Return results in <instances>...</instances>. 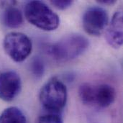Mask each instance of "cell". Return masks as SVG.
<instances>
[{
	"mask_svg": "<svg viewBox=\"0 0 123 123\" xmlns=\"http://www.w3.org/2000/svg\"><path fill=\"white\" fill-rule=\"evenodd\" d=\"M26 19L32 25L44 31L56 30L60 18L46 4L40 1H30L25 6Z\"/></svg>",
	"mask_w": 123,
	"mask_h": 123,
	"instance_id": "6da1fadb",
	"label": "cell"
},
{
	"mask_svg": "<svg viewBox=\"0 0 123 123\" xmlns=\"http://www.w3.org/2000/svg\"><path fill=\"white\" fill-rule=\"evenodd\" d=\"M68 97L66 85L54 77L47 81L41 88L39 99L43 107L50 113L58 114L66 105Z\"/></svg>",
	"mask_w": 123,
	"mask_h": 123,
	"instance_id": "7a4b0ae2",
	"label": "cell"
},
{
	"mask_svg": "<svg viewBox=\"0 0 123 123\" xmlns=\"http://www.w3.org/2000/svg\"><path fill=\"white\" fill-rule=\"evenodd\" d=\"M89 40L81 34L66 35L50 48L53 57L60 62H66L76 58L86 50Z\"/></svg>",
	"mask_w": 123,
	"mask_h": 123,
	"instance_id": "3957f363",
	"label": "cell"
},
{
	"mask_svg": "<svg viewBox=\"0 0 123 123\" xmlns=\"http://www.w3.org/2000/svg\"><path fill=\"white\" fill-rule=\"evenodd\" d=\"M3 47L8 56L15 62L24 61L31 53L32 43L30 37L19 32L8 33L4 38Z\"/></svg>",
	"mask_w": 123,
	"mask_h": 123,
	"instance_id": "277c9868",
	"label": "cell"
},
{
	"mask_svg": "<svg viewBox=\"0 0 123 123\" xmlns=\"http://www.w3.org/2000/svg\"><path fill=\"white\" fill-rule=\"evenodd\" d=\"M109 16L105 9L99 6H92L86 9L82 18L84 31L92 36H99L107 29Z\"/></svg>",
	"mask_w": 123,
	"mask_h": 123,
	"instance_id": "5b68a950",
	"label": "cell"
},
{
	"mask_svg": "<svg viewBox=\"0 0 123 123\" xmlns=\"http://www.w3.org/2000/svg\"><path fill=\"white\" fill-rule=\"evenodd\" d=\"M22 89V81L19 74L14 71L0 74V99L5 102L14 100Z\"/></svg>",
	"mask_w": 123,
	"mask_h": 123,
	"instance_id": "8992f818",
	"label": "cell"
},
{
	"mask_svg": "<svg viewBox=\"0 0 123 123\" xmlns=\"http://www.w3.org/2000/svg\"><path fill=\"white\" fill-rule=\"evenodd\" d=\"M123 11L117 10L108 24L105 38L108 44L114 48H120L123 45Z\"/></svg>",
	"mask_w": 123,
	"mask_h": 123,
	"instance_id": "52a82bcc",
	"label": "cell"
},
{
	"mask_svg": "<svg viewBox=\"0 0 123 123\" xmlns=\"http://www.w3.org/2000/svg\"><path fill=\"white\" fill-rule=\"evenodd\" d=\"M15 1H3L1 4V19L4 25L9 28H18L22 25L24 17L21 11L15 6Z\"/></svg>",
	"mask_w": 123,
	"mask_h": 123,
	"instance_id": "ba28073f",
	"label": "cell"
},
{
	"mask_svg": "<svg viewBox=\"0 0 123 123\" xmlns=\"http://www.w3.org/2000/svg\"><path fill=\"white\" fill-rule=\"evenodd\" d=\"M116 99V91L112 86L106 84L94 85L93 105L107 107L112 105Z\"/></svg>",
	"mask_w": 123,
	"mask_h": 123,
	"instance_id": "9c48e42d",
	"label": "cell"
},
{
	"mask_svg": "<svg viewBox=\"0 0 123 123\" xmlns=\"http://www.w3.org/2000/svg\"><path fill=\"white\" fill-rule=\"evenodd\" d=\"M0 123H27V119L20 109L9 107L0 115Z\"/></svg>",
	"mask_w": 123,
	"mask_h": 123,
	"instance_id": "30bf717a",
	"label": "cell"
},
{
	"mask_svg": "<svg viewBox=\"0 0 123 123\" xmlns=\"http://www.w3.org/2000/svg\"><path fill=\"white\" fill-rule=\"evenodd\" d=\"M94 85L88 83L83 84L79 87V96L81 101L86 105H93Z\"/></svg>",
	"mask_w": 123,
	"mask_h": 123,
	"instance_id": "8fae6325",
	"label": "cell"
},
{
	"mask_svg": "<svg viewBox=\"0 0 123 123\" xmlns=\"http://www.w3.org/2000/svg\"><path fill=\"white\" fill-rule=\"evenodd\" d=\"M36 123H63V120L59 114L48 112L40 116Z\"/></svg>",
	"mask_w": 123,
	"mask_h": 123,
	"instance_id": "7c38bea8",
	"label": "cell"
},
{
	"mask_svg": "<svg viewBox=\"0 0 123 123\" xmlns=\"http://www.w3.org/2000/svg\"><path fill=\"white\" fill-rule=\"evenodd\" d=\"M31 70L32 74L37 78L43 76L45 71V66L43 60L39 57H35L31 63Z\"/></svg>",
	"mask_w": 123,
	"mask_h": 123,
	"instance_id": "4fadbf2b",
	"label": "cell"
},
{
	"mask_svg": "<svg viewBox=\"0 0 123 123\" xmlns=\"http://www.w3.org/2000/svg\"><path fill=\"white\" fill-rule=\"evenodd\" d=\"M73 3H74V1H70V0H53V1H50V4L54 7H55L58 9H61V10H64V9L69 8L72 5Z\"/></svg>",
	"mask_w": 123,
	"mask_h": 123,
	"instance_id": "5bb4252c",
	"label": "cell"
},
{
	"mask_svg": "<svg viewBox=\"0 0 123 123\" xmlns=\"http://www.w3.org/2000/svg\"><path fill=\"white\" fill-rule=\"evenodd\" d=\"M97 2L103 5H113L117 2V1L116 0H101V1H97Z\"/></svg>",
	"mask_w": 123,
	"mask_h": 123,
	"instance_id": "9a60e30c",
	"label": "cell"
}]
</instances>
